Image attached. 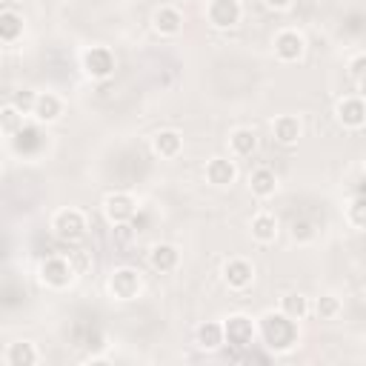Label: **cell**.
I'll use <instances>...</instances> for the list:
<instances>
[{
    "label": "cell",
    "mask_w": 366,
    "mask_h": 366,
    "mask_svg": "<svg viewBox=\"0 0 366 366\" xmlns=\"http://www.w3.org/2000/svg\"><path fill=\"white\" fill-rule=\"evenodd\" d=\"M83 66H86V72L92 77H100V81H103V77H109L115 72V58H112L109 49L97 46V49H89L83 55Z\"/></svg>",
    "instance_id": "cell-5"
},
{
    "label": "cell",
    "mask_w": 366,
    "mask_h": 366,
    "mask_svg": "<svg viewBox=\"0 0 366 366\" xmlns=\"http://www.w3.org/2000/svg\"><path fill=\"white\" fill-rule=\"evenodd\" d=\"M275 51L283 61H298L301 51H303V40L298 32H280L275 40Z\"/></svg>",
    "instance_id": "cell-11"
},
{
    "label": "cell",
    "mask_w": 366,
    "mask_h": 366,
    "mask_svg": "<svg viewBox=\"0 0 366 366\" xmlns=\"http://www.w3.org/2000/svg\"><path fill=\"white\" fill-rule=\"evenodd\" d=\"M40 146H43V135L38 132L35 126H23V129H17V138H15V149H17V152H23V154H35Z\"/></svg>",
    "instance_id": "cell-12"
},
{
    "label": "cell",
    "mask_w": 366,
    "mask_h": 366,
    "mask_svg": "<svg viewBox=\"0 0 366 366\" xmlns=\"http://www.w3.org/2000/svg\"><path fill=\"white\" fill-rule=\"evenodd\" d=\"M292 234H295L298 241H309V238H312V226H309L306 221H295V223H292Z\"/></svg>",
    "instance_id": "cell-31"
},
{
    "label": "cell",
    "mask_w": 366,
    "mask_h": 366,
    "mask_svg": "<svg viewBox=\"0 0 366 366\" xmlns=\"http://www.w3.org/2000/svg\"><path fill=\"white\" fill-rule=\"evenodd\" d=\"M12 103L20 109V112H26V109H35V103H38V97L29 92V89H20V92H15V97H12Z\"/></svg>",
    "instance_id": "cell-29"
},
{
    "label": "cell",
    "mask_w": 366,
    "mask_h": 366,
    "mask_svg": "<svg viewBox=\"0 0 366 366\" xmlns=\"http://www.w3.org/2000/svg\"><path fill=\"white\" fill-rule=\"evenodd\" d=\"M360 92H363V97H366V77H363V81H360Z\"/></svg>",
    "instance_id": "cell-34"
},
{
    "label": "cell",
    "mask_w": 366,
    "mask_h": 366,
    "mask_svg": "<svg viewBox=\"0 0 366 366\" xmlns=\"http://www.w3.org/2000/svg\"><path fill=\"white\" fill-rule=\"evenodd\" d=\"M349 218H352L355 226L366 229V195H358V200H355L352 209H349Z\"/></svg>",
    "instance_id": "cell-27"
},
{
    "label": "cell",
    "mask_w": 366,
    "mask_h": 366,
    "mask_svg": "<svg viewBox=\"0 0 366 366\" xmlns=\"http://www.w3.org/2000/svg\"><path fill=\"white\" fill-rule=\"evenodd\" d=\"M223 326L221 324H203L200 329H198V344L203 347V349H218L221 344H223Z\"/></svg>",
    "instance_id": "cell-19"
},
{
    "label": "cell",
    "mask_w": 366,
    "mask_h": 366,
    "mask_svg": "<svg viewBox=\"0 0 366 366\" xmlns=\"http://www.w3.org/2000/svg\"><path fill=\"white\" fill-rule=\"evenodd\" d=\"M106 215L112 223H123V221H132L135 218V200L118 192V195H109L106 198Z\"/></svg>",
    "instance_id": "cell-7"
},
{
    "label": "cell",
    "mask_w": 366,
    "mask_h": 366,
    "mask_svg": "<svg viewBox=\"0 0 366 366\" xmlns=\"http://www.w3.org/2000/svg\"><path fill=\"white\" fill-rule=\"evenodd\" d=\"M38 360V352L32 344H15L9 352V363L12 366H32Z\"/></svg>",
    "instance_id": "cell-24"
},
{
    "label": "cell",
    "mask_w": 366,
    "mask_h": 366,
    "mask_svg": "<svg viewBox=\"0 0 366 366\" xmlns=\"http://www.w3.org/2000/svg\"><path fill=\"white\" fill-rule=\"evenodd\" d=\"M249 183H252V192L257 195V198H269V195H275V175L269 172V169H257V172H252V177H249Z\"/></svg>",
    "instance_id": "cell-17"
},
{
    "label": "cell",
    "mask_w": 366,
    "mask_h": 366,
    "mask_svg": "<svg viewBox=\"0 0 366 366\" xmlns=\"http://www.w3.org/2000/svg\"><path fill=\"white\" fill-rule=\"evenodd\" d=\"M83 229H86V221H83V215L77 212V209H66V212H61L55 218V232H58V238H63V241H77L83 234Z\"/></svg>",
    "instance_id": "cell-6"
},
{
    "label": "cell",
    "mask_w": 366,
    "mask_h": 366,
    "mask_svg": "<svg viewBox=\"0 0 366 366\" xmlns=\"http://www.w3.org/2000/svg\"><path fill=\"white\" fill-rule=\"evenodd\" d=\"M223 335H226V341L232 347H238V349H246L252 347V337H255V326L246 315H232L226 324H223Z\"/></svg>",
    "instance_id": "cell-2"
},
{
    "label": "cell",
    "mask_w": 366,
    "mask_h": 366,
    "mask_svg": "<svg viewBox=\"0 0 366 366\" xmlns=\"http://www.w3.org/2000/svg\"><path fill=\"white\" fill-rule=\"evenodd\" d=\"M109 289H112V295L118 301H132L138 295V289H141V278H138L135 269H118L112 275V280H109Z\"/></svg>",
    "instance_id": "cell-4"
},
{
    "label": "cell",
    "mask_w": 366,
    "mask_h": 366,
    "mask_svg": "<svg viewBox=\"0 0 366 366\" xmlns=\"http://www.w3.org/2000/svg\"><path fill=\"white\" fill-rule=\"evenodd\" d=\"M352 74L358 77V81H363V77H366V58H358L352 63Z\"/></svg>",
    "instance_id": "cell-32"
},
{
    "label": "cell",
    "mask_w": 366,
    "mask_h": 366,
    "mask_svg": "<svg viewBox=\"0 0 366 366\" xmlns=\"http://www.w3.org/2000/svg\"><path fill=\"white\" fill-rule=\"evenodd\" d=\"M152 266L158 269V272H172L177 266V249L169 246V244H161V246H154L152 249Z\"/></svg>",
    "instance_id": "cell-14"
},
{
    "label": "cell",
    "mask_w": 366,
    "mask_h": 366,
    "mask_svg": "<svg viewBox=\"0 0 366 366\" xmlns=\"http://www.w3.org/2000/svg\"><path fill=\"white\" fill-rule=\"evenodd\" d=\"M23 32V20L15 15V12H3V15H0V38H3L6 43H12L17 35Z\"/></svg>",
    "instance_id": "cell-21"
},
{
    "label": "cell",
    "mask_w": 366,
    "mask_h": 366,
    "mask_svg": "<svg viewBox=\"0 0 366 366\" xmlns=\"http://www.w3.org/2000/svg\"><path fill=\"white\" fill-rule=\"evenodd\" d=\"M180 23H183L180 12L172 9V6H164L158 15H154V26H158V32H164V35H175V32H180Z\"/></svg>",
    "instance_id": "cell-16"
},
{
    "label": "cell",
    "mask_w": 366,
    "mask_h": 366,
    "mask_svg": "<svg viewBox=\"0 0 366 366\" xmlns=\"http://www.w3.org/2000/svg\"><path fill=\"white\" fill-rule=\"evenodd\" d=\"M283 312H286V315H289V318H303L306 315V298L303 295H286L283 298Z\"/></svg>",
    "instance_id": "cell-25"
},
{
    "label": "cell",
    "mask_w": 366,
    "mask_h": 366,
    "mask_svg": "<svg viewBox=\"0 0 366 366\" xmlns=\"http://www.w3.org/2000/svg\"><path fill=\"white\" fill-rule=\"evenodd\" d=\"M74 337H77V344L81 347H100V332L95 326H77Z\"/></svg>",
    "instance_id": "cell-26"
},
{
    "label": "cell",
    "mask_w": 366,
    "mask_h": 366,
    "mask_svg": "<svg viewBox=\"0 0 366 366\" xmlns=\"http://www.w3.org/2000/svg\"><path fill=\"white\" fill-rule=\"evenodd\" d=\"M337 118H341L344 126L349 129H358L366 123V103L360 97H349V100H341V106H337Z\"/></svg>",
    "instance_id": "cell-9"
},
{
    "label": "cell",
    "mask_w": 366,
    "mask_h": 366,
    "mask_svg": "<svg viewBox=\"0 0 366 366\" xmlns=\"http://www.w3.org/2000/svg\"><path fill=\"white\" fill-rule=\"evenodd\" d=\"M206 177L215 183V186H229V183L234 180V166L232 161H223V158H215L212 164L206 166Z\"/></svg>",
    "instance_id": "cell-13"
},
{
    "label": "cell",
    "mask_w": 366,
    "mask_h": 366,
    "mask_svg": "<svg viewBox=\"0 0 366 366\" xmlns=\"http://www.w3.org/2000/svg\"><path fill=\"white\" fill-rule=\"evenodd\" d=\"M17 106H15V103H9V106L3 109V129H6V132H15V126H17Z\"/></svg>",
    "instance_id": "cell-30"
},
{
    "label": "cell",
    "mask_w": 366,
    "mask_h": 366,
    "mask_svg": "<svg viewBox=\"0 0 366 366\" xmlns=\"http://www.w3.org/2000/svg\"><path fill=\"white\" fill-rule=\"evenodd\" d=\"M260 332H264V341L272 349H289L298 341V326L295 318H289L286 312H269L264 315V324H260Z\"/></svg>",
    "instance_id": "cell-1"
},
{
    "label": "cell",
    "mask_w": 366,
    "mask_h": 366,
    "mask_svg": "<svg viewBox=\"0 0 366 366\" xmlns=\"http://www.w3.org/2000/svg\"><path fill=\"white\" fill-rule=\"evenodd\" d=\"M337 309H341V303H337V298H332V295H324L318 301V315L321 318H335Z\"/></svg>",
    "instance_id": "cell-28"
},
{
    "label": "cell",
    "mask_w": 366,
    "mask_h": 366,
    "mask_svg": "<svg viewBox=\"0 0 366 366\" xmlns=\"http://www.w3.org/2000/svg\"><path fill=\"white\" fill-rule=\"evenodd\" d=\"M266 6H272V9H286V6H289V0H266Z\"/></svg>",
    "instance_id": "cell-33"
},
{
    "label": "cell",
    "mask_w": 366,
    "mask_h": 366,
    "mask_svg": "<svg viewBox=\"0 0 366 366\" xmlns=\"http://www.w3.org/2000/svg\"><path fill=\"white\" fill-rule=\"evenodd\" d=\"M35 115L40 120H55L61 115V100L55 95H40L38 103H35Z\"/></svg>",
    "instance_id": "cell-22"
},
{
    "label": "cell",
    "mask_w": 366,
    "mask_h": 366,
    "mask_svg": "<svg viewBox=\"0 0 366 366\" xmlns=\"http://www.w3.org/2000/svg\"><path fill=\"white\" fill-rule=\"evenodd\" d=\"M301 138V126H298V120L295 118H289V115H283V118H278L275 120V141L278 143H295Z\"/></svg>",
    "instance_id": "cell-15"
},
{
    "label": "cell",
    "mask_w": 366,
    "mask_h": 366,
    "mask_svg": "<svg viewBox=\"0 0 366 366\" xmlns=\"http://www.w3.org/2000/svg\"><path fill=\"white\" fill-rule=\"evenodd\" d=\"M255 146H257V138H255V132H249V129H238V132L232 135V149H234V154H241V158L252 154Z\"/></svg>",
    "instance_id": "cell-23"
},
{
    "label": "cell",
    "mask_w": 366,
    "mask_h": 366,
    "mask_svg": "<svg viewBox=\"0 0 366 366\" xmlns=\"http://www.w3.org/2000/svg\"><path fill=\"white\" fill-rule=\"evenodd\" d=\"M275 232H278V223H275L272 215H257V218L252 221V234H255L260 244L275 241Z\"/></svg>",
    "instance_id": "cell-20"
},
{
    "label": "cell",
    "mask_w": 366,
    "mask_h": 366,
    "mask_svg": "<svg viewBox=\"0 0 366 366\" xmlns=\"http://www.w3.org/2000/svg\"><path fill=\"white\" fill-rule=\"evenodd\" d=\"M154 152L164 154V158H175V154L180 152V135L172 132V129L158 132V135H154Z\"/></svg>",
    "instance_id": "cell-18"
},
{
    "label": "cell",
    "mask_w": 366,
    "mask_h": 366,
    "mask_svg": "<svg viewBox=\"0 0 366 366\" xmlns=\"http://www.w3.org/2000/svg\"><path fill=\"white\" fill-rule=\"evenodd\" d=\"M223 275H226V283L229 286H234V289H246V286L252 283V266L246 264V260H229L226 264V269H223Z\"/></svg>",
    "instance_id": "cell-10"
},
{
    "label": "cell",
    "mask_w": 366,
    "mask_h": 366,
    "mask_svg": "<svg viewBox=\"0 0 366 366\" xmlns=\"http://www.w3.org/2000/svg\"><path fill=\"white\" fill-rule=\"evenodd\" d=\"M40 275H43V280L51 283V286H66V283L72 280V266L66 264L63 257H49V260H43Z\"/></svg>",
    "instance_id": "cell-8"
},
{
    "label": "cell",
    "mask_w": 366,
    "mask_h": 366,
    "mask_svg": "<svg viewBox=\"0 0 366 366\" xmlns=\"http://www.w3.org/2000/svg\"><path fill=\"white\" fill-rule=\"evenodd\" d=\"M209 20H212L215 29H229L241 20V6L238 0H212L209 6Z\"/></svg>",
    "instance_id": "cell-3"
}]
</instances>
